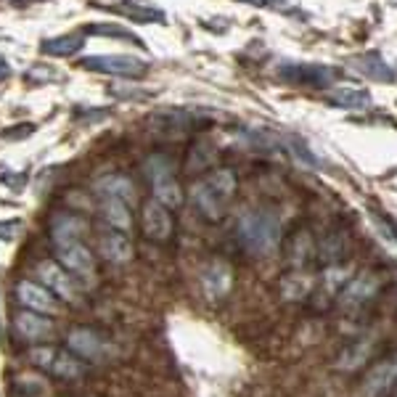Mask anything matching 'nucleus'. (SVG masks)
<instances>
[{"label":"nucleus","mask_w":397,"mask_h":397,"mask_svg":"<svg viewBox=\"0 0 397 397\" xmlns=\"http://www.w3.org/2000/svg\"><path fill=\"white\" fill-rule=\"evenodd\" d=\"M239 239L254 257H273L281 247V220L273 210H252L241 215Z\"/></svg>","instance_id":"obj_2"},{"label":"nucleus","mask_w":397,"mask_h":397,"mask_svg":"<svg viewBox=\"0 0 397 397\" xmlns=\"http://www.w3.org/2000/svg\"><path fill=\"white\" fill-rule=\"evenodd\" d=\"M98 252H101V257L111 265H125L133 259V244L125 233L120 231H106L98 239Z\"/></svg>","instance_id":"obj_16"},{"label":"nucleus","mask_w":397,"mask_h":397,"mask_svg":"<svg viewBox=\"0 0 397 397\" xmlns=\"http://www.w3.org/2000/svg\"><path fill=\"white\" fill-rule=\"evenodd\" d=\"M384 225H387V231L392 233V241H395V244H397V220H392V217H387V220H384Z\"/></svg>","instance_id":"obj_37"},{"label":"nucleus","mask_w":397,"mask_h":397,"mask_svg":"<svg viewBox=\"0 0 397 397\" xmlns=\"http://www.w3.org/2000/svg\"><path fill=\"white\" fill-rule=\"evenodd\" d=\"M85 46L83 32H72V35H58L51 40H43V53L48 56H72Z\"/></svg>","instance_id":"obj_25"},{"label":"nucleus","mask_w":397,"mask_h":397,"mask_svg":"<svg viewBox=\"0 0 397 397\" xmlns=\"http://www.w3.org/2000/svg\"><path fill=\"white\" fill-rule=\"evenodd\" d=\"M278 77L281 80H287L292 85H307V88H329V85L339 77L336 69L331 66H324V64H281L278 69Z\"/></svg>","instance_id":"obj_7"},{"label":"nucleus","mask_w":397,"mask_h":397,"mask_svg":"<svg viewBox=\"0 0 397 397\" xmlns=\"http://www.w3.org/2000/svg\"><path fill=\"white\" fill-rule=\"evenodd\" d=\"M83 69L98 74H114V77H143L148 72V64L135 56H85L80 61Z\"/></svg>","instance_id":"obj_6"},{"label":"nucleus","mask_w":397,"mask_h":397,"mask_svg":"<svg viewBox=\"0 0 397 397\" xmlns=\"http://www.w3.org/2000/svg\"><path fill=\"white\" fill-rule=\"evenodd\" d=\"M371 352H373V342H371V339H361V342L350 344V347L336 358V371H342L344 373V371L363 368V366L368 363Z\"/></svg>","instance_id":"obj_24"},{"label":"nucleus","mask_w":397,"mask_h":397,"mask_svg":"<svg viewBox=\"0 0 397 397\" xmlns=\"http://www.w3.org/2000/svg\"><path fill=\"white\" fill-rule=\"evenodd\" d=\"M287 143H289V148L294 151L297 157H299V159H302V162H305V165L318 167V159H315L313 154H310V148H307L305 143H302V140H299V138H294V135H292V138H287Z\"/></svg>","instance_id":"obj_32"},{"label":"nucleus","mask_w":397,"mask_h":397,"mask_svg":"<svg viewBox=\"0 0 397 397\" xmlns=\"http://www.w3.org/2000/svg\"><path fill=\"white\" fill-rule=\"evenodd\" d=\"M347 284H350V268H344V265H329L324 270L321 284L315 287V302H318V307H324V299L329 302L331 297L342 294V289Z\"/></svg>","instance_id":"obj_17"},{"label":"nucleus","mask_w":397,"mask_h":397,"mask_svg":"<svg viewBox=\"0 0 397 397\" xmlns=\"http://www.w3.org/2000/svg\"><path fill=\"white\" fill-rule=\"evenodd\" d=\"M66 347L74 358L88 363H106L109 358H114L111 342H106L101 334L91 331V329H72L66 334Z\"/></svg>","instance_id":"obj_5"},{"label":"nucleus","mask_w":397,"mask_h":397,"mask_svg":"<svg viewBox=\"0 0 397 397\" xmlns=\"http://www.w3.org/2000/svg\"><path fill=\"white\" fill-rule=\"evenodd\" d=\"M140 222H143V233L151 241H167L172 236V215L157 199H148L143 204V220Z\"/></svg>","instance_id":"obj_11"},{"label":"nucleus","mask_w":397,"mask_h":397,"mask_svg":"<svg viewBox=\"0 0 397 397\" xmlns=\"http://www.w3.org/2000/svg\"><path fill=\"white\" fill-rule=\"evenodd\" d=\"M233 194H236V175L228 167H220L207 177H202L199 183H194L191 202H194L196 212L202 217H207L210 222H217L228 210Z\"/></svg>","instance_id":"obj_1"},{"label":"nucleus","mask_w":397,"mask_h":397,"mask_svg":"<svg viewBox=\"0 0 397 397\" xmlns=\"http://www.w3.org/2000/svg\"><path fill=\"white\" fill-rule=\"evenodd\" d=\"M313 254H315V247H313V239H310V233L307 231H299L294 239L289 241V259H292L294 270H302V265H305Z\"/></svg>","instance_id":"obj_27"},{"label":"nucleus","mask_w":397,"mask_h":397,"mask_svg":"<svg viewBox=\"0 0 397 397\" xmlns=\"http://www.w3.org/2000/svg\"><path fill=\"white\" fill-rule=\"evenodd\" d=\"M85 233V222L77 215L58 212L51 217V239L53 244H69V241H80V236Z\"/></svg>","instance_id":"obj_21"},{"label":"nucleus","mask_w":397,"mask_h":397,"mask_svg":"<svg viewBox=\"0 0 397 397\" xmlns=\"http://www.w3.org/2000/svg\"><path fill=\"white\" fill-rule=\"evenodd\" d=\"M313 292H315L313 276L305 273V270H289L287 276L281 278V297H284V302H302Z\"/></svg>","instance_id":"obj_19"},{"label":"nucleus","mask_w":397,"mask_h":397,"mask_svg":"<svg viewBox=\"0 0 397 397\" xmlns=\"http://www.w3.org/2000/svg\"><path fill=\"white\" fill-rule=\"evenodd\" d=\"M350 66L358 74H363V77L373 80V83H395V80H397L395 69H392V66H389L379 53L355 56V58H350Z\"/></svg>","instance_id":"obj_15"},{"label":"nucleus","mask_w":397,"mask_h":397,"mask_svg":"<svg viewBox=\"0 0 397 397\" xmlns=\"http://www.w3.org/2000/svg\"><path fill=\"white\" fill-rule=\"evenodd\" d=\"M231 284H233V270H231V265L222 262V259H212V262L202 270V289L210 302L222 299V297L231 292Z\"/></svg>","instance_id":"obj_10"},{"label":"nucleus","mask_w":397,"mask_h":397,"mask_svg":"<svg viewBox=\"0 0 397 397\" xmlns=\"http://www.w3.org/2000/svg\"><path fill=\"white\" fill-rule=\"evenodd\" d=\"M191 114L185 111H159L157 117H151V125L159 130V133H183V130L191 128Z\"/></svg>","instance_id":"obj_26"},{"label":"nucleus","mask_w":397,"mask_h":397,"mask_svg":"<svg viewBox=\"0 0 397 397\" xmlns=\"http://www.w3.org/2000/svg\"><path fill=\"white\" fill-rule=\"evenodd\" d=\"M143 170H146V177L151 183L154 199L159 204H165L167 210H177L183 204V191H180V185L172 175V162L162 154H154V157L146 159Z\"/></svg>","instance_id":"obj_3"},{"label":"nucleus","mask_w":397,"mask_h":397,"mask_svg":"<svg viewBox=\"0 0 397 397\" xmlns=\"http://www.w3.org/2000/svg\"><path fill=\"white\" fill-rule=\"evenodd\" d=\"M241 3H247V6H268V0H241Z\"/></svg>","instance_id":"obj_38"},{"label":"nucleus","mask_w":397,"mask_h":397,"mask_svg":"<svg viewBox=\"0 0 397 397\" xmlns=\"http://www.w3.org/2000/svg\"><path fill=\"white\" fill-rule=\"evenodd\" d=\"M16 130V133H3V135H6V138H27L29 133H32V125H24V128H14Z\"/></svg>","instance_id":"obj_35"},{"label":"nucleus","mask_w":397,"mask_h":397,"mask_svg":"<svg viewBox=\"0 0 397 397\" xmlns=\"http://www.w3.org/2000/svg\"><path fill=\"white\" fill-rule=\"evenodd\" d=\"M14 329H16V334L24 339V342H37V339H43V336H48V334L53 331V326H51V321H48L46 315L32 313V310H21V313H16V318H14Z\"/></svg>","instance_id":"obj_18"},{"label":"nucleus","mask_w":397,"mask_h":397,"mask_svg":"<svg viewBox=\"0 0 397 397\" xmlns=\"http://www.w3.org/2000/svg\"><path fill=\"white\" fill-rule=\"evenodd\" d=\"M120 11L128 19L138 21V24H146V21H165V14L159 9H154L146 0H128V6H120Z\"/></svg>","instance_id":"obj_28"},{"label":"nucleus","mask_w":397,"mask_h":397,"mask_svg":"<svg viewBox=\"0 0 397 397\" xmlns=\"http://www.w3.org/2000/svg\"><path fill=\"white\" fill-rule=\"evenodd\" d=\"M16 299L24 305V310L40 315H56L58 313V297L40 287L35 281H19L16 284Z\"/></svg>","instance_id":"obj_9"},{"label":"nucleus","mask_w":397,"mask_h":397,"mask_svg":"<svg viewBox=\"0 0 397 397\" xmlns=\"http://www.w3.org/2000/svg\"><path fill=\"white\" fill-rule=\"evenodd\" d=\"M381 281L373 273H358V276L350 278V284L342 289V294H339V305L342 307H361L363 302H368L371 297L379 292Z\"/></svg>","instance_id":"obj_13"},{"label":"nucleus","mask_w":397,"mask_h":397,"mask_svg":"<svg viewBox=\"0 0 397 397\" xmlns=\"http://www.w3.org/2000/svg\"><path fill=\"white\" fill-rule=\"evenodd\" d=\"M88 35H103V37H120V40H130V43H135V46L143 48V40L140 37H135L130 29L120 27V24H103V21H98V24H91V27L85 29Z\"/></svg>","instance_id":"obj_30"},{"label":"nucleus","mask_w":397,"mask_h":397,"mask_svg":"<svg viewBox=\"0 0 397 397\" xmlns=\"http://www.w3.org/2000/svg\"><path fill=\"white\" fill-rule=\"evenodd\" d=\"M101 217L111 231L128 233L133 228V215H130V204L122 199H101Z\"/></svg>","instance_id":"obj_22"},{"label":"nucleus","mask_w":397,"mask_h":397,"mask_svg":"<svg viewBox=\"0 0 397 397\" xmlns=\"http://www.w3.org/2000/svg\"><path fill=\"white\" fill-rule=\"evenodd\" d=\"M56 259L64 270H69L77 278H93L96 276V262H93L91 249L80 244V241H69V244H58L56 247Z\"/></svg>","instance_id":"obj_8"},{"label":"nucleus","mask_w":397,"mask_h":397,"mask_svg":"<svg viewBox=\"0 0 397 397\" xmlns=\"http://www.w3.org/2000/svg\"><path fill=\"white\" fill-rule=\"evenodd\" d=\"M9 74H11V66H9V61H6V58H3V56H0V83H3V80H9Z\"/></svg>","instance_id":"obj_36"},{"label":"nucleus","mask_w":397,"mask_h":397,"mask_svg":"<svg viewBox=\"0 0 397 397\" xmlns=\"http://www.w3.org/2000/svg\"><path fill=\"white\" fill-rule=\"evenodd\" d=\"M326 101L336 106V109H347V111H363L371 106V93L361 91V88H334Z\"/></svg>","instance_id":"obj_23"},{"label":"nucleus","mask_w":397,"mask_h":397,"mask_svg":"<svg viewBox=\"0 0 397 397\" xmlns=\"http://www.w3.org/2000/svg\"><path fill=\"white\" fill-rule=\"evenodd\" d=\"M321 252H324V257L329 259L331 265H336V262L347 254V241H344L342 233H331V236L324 241V249Z\"/></svg>","instance_id":"obj_31"},{"label":"nucleus","mask_w":397,"mask_h":397,"mask_svg":"<svg viewBox=\"0 0 397 397\" xmlns=\"http://www.w3.org/2000/svg\"><path fill=\"white\" fill-rule=\"evenodd\" d=\"M27 361L35 366V368L46 371L56 379H80L85 373V366L80 358H74L72 352L66 350H56V347H32L27 352Z\"/></svg>","instance_id":"obj_4"},{"label":"nucleus","mask_w":397,"mask_h":397,"mask_svg":"<svg viewBox=\"0 0 397 397\" xmlns=\"http://www.w3.org/2000/svg\"><path fill=\"white\" fill-rule=\"evenodd\" d=\"M397 384V358L395 361L379 363L376 368L368 371V376L361 384V397H381L384 392Z\"/></svg>","instance_id":"obj_14"},{"label":"nucleus","mask_w":397,"mask_h":397,"mask_svg":"<svg viewBox=\"0 0 397 397\" xmlns=\"http://www.w3.org/2000/svg\"><path fill=\"white\" fill-rule=\"evenodd\" d=\"M19 233V222H0V239L9 241Z\"/></svg>","instance_id":"obj_34"},{"label":"nucleus","mask_w":397,"mask_h":397,"mask_svg":"<svg viewBox=\"0 0 397 397\" xmlns=\"http://www.w3.org/2000/svg\"><path fill=\"white\" fill-rule=\"evenodd\" d=\"M53 77H56L53 69H43V66H35V69H29L27 72L29 83H48V80H53Z\"/></svg>","instance_id":"obj_33"},{"label":"nucleus","mask_w":397,"mask_h":397,"mask_svg":"<svg viewBox=\"0 0 397 397\" xmlns=\"http://www.w3.org/2000/svg\"><path fill=\"white\" fill-rule=\"evenodd\" d=\"M93 191L101 199H122V202L133 204L135 199V185L130 183V177L125 175H103L93 183Z\"/></svg>","instance_id":"obj_20"},{"label":"nucleus","mask_w":397,"mask_h":397,"mask_svg":"<svg viewBox=\"0 0 397 397\" xmlns=\"http://www.w3.org/2000/svg\"><path fill=\"white\" fill-rule=\"evenodd\" d=\"M215 159V148L207 143V140H199L194 148H191V154H188V165L185 170L188 172H202L204 167H210Z\"/></svg>","instance_id":"obj_29"},{"label":"nucleus","mask_w":397,"mask_h":397,"mask_svg":"<svg viewBox=\"0 0 397 397\" xmlns=\"http://www.w3.org/2000/svg\"><path fill=\"white\" fill-rule=\"evenodd\" d=\"M37 278L46 284L48 292H53L56 297H61L66 302H77V289H74V281L66 276V270L56 262H40L35 268Z\"/></svg>","instance_id":"obj_12"}]
</instances>
